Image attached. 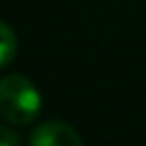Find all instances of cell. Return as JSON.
Wrapping results in <instances>:
<instances>
[{"label": "cell", "instance_id": "3", "mask_svg": "<svg viewBox=\"0 0 146 146\" xmlns=\"http://www.w3.org/2000/svg\"><path fill=\"white\" fill-rule=\"evenodd\" d=\"M17 54V36L7 22L0 19V69L7 67Z\"/></svg>", "mask_w": 146, "mask_h": 146}, {"label": "cell", "instance_id": "4", "mask_svg": "<svg viewBox=\"0 0 146 146\" xmlns=\"http://www.w3.org/2000/svg\"><path fill=\"white\" fill-rule=\"evenodd\" d=\"M17 144H22L19 133H15L9 127H0V146H17Z\"/></svg>", "mask_w": 146, "mask_h": 146}, {"label": "cell", "instance_id": "1", "mask_svg": "<svg viewBox=\"0 0 146 146\" xmlns=\"http://www.w3.org/2000/svg\"><path fill=\"white\" fill-rule=\"evenodd\" d=\"M41 95L28 78L15 73L0 80V116L15 127H26L41 112Z\"/></svg>", "mask_w": 146, "mask_h": 146}, {"label": "cell", "instance_id": "2", "mask_svg": "<svg viewBox=\"0 0 146 146\" xmlns=\"http://www.w3.org/2000/svg\"><path fill=\"white\" fill-rule=\"evenodd\" d=\"M28 142L35 146H80L82 137L71 125L60 123V120H50L43 123L30 133Z\"/></svg>", "mask_w": 146, "mask_h": 146}]
</instances>
